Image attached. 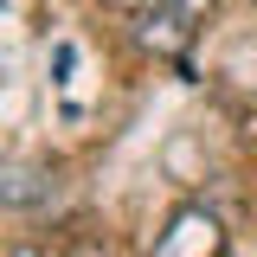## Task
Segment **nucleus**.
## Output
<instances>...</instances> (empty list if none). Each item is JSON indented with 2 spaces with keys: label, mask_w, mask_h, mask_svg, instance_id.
<instances>
[{
  "label": "nucleus",
  "mask_w": 257,
  "mask_h": 257,
  "mask_svg": "<svg viewBox=\"0 0 257 257\" xmlns=\"http://www.w3.org/2000/svg\"><path fill=\"white\" fill-rule=\"evenodd\" d=\"M135 39H142V45H155V52H174V45L187 39V20H180L174 7H161V13H142V20H135Z\"/></svg>",
  "instance_id": "obj_3"
},
{
  "label": "nucleus",
  "mask_w": 257,
  "mask_h": 257,
  "mask_svg": "<svg viewBox=\"0 0 257 257\" xmlns=\"http://www.w3.org/2000/svg\"><path fill=\"white\" fill-rule=\"evenodd\" d=\"M109 7H122V13H135V20H142V13H161L167 0H109Z\"/></svg>",
  "instance_id": "obj_4"
},
{
  "label": "nucleus",
  "mask_w": 257,
  "mask_h": 257,
  "mask_svg": "<svg viewBox=\"0 0 257 257\" xmlns=\"http://www.w3.org/2000/svg\"><path fill=\"white\" fill-rule=\"evenodd\" d=\"M7 257H45V251H32V244H20V251H7Z\"/></svg>",
  "instance_id": "obj_5"
},
{
  "label": "nucleus",
  "mask_w": 257,
  "mask_h": 257,
  "mask_svg": "<svg viewBox=\"0 0 257 257\" xmlns=\"http://www.w3.org/2000/svg\"><path fill=\"white\" fill-rule=\"evenodd\" d=\"M219 251H225V231L206 206H180L167 231L155 238V257H219Z\"/></svg>",
  "instance_id": "obj_1"
},
{
  "label": "nucleus",
  "mask_w": 257,
  "mask_h": 257,
  "mask_svg": "<svg viewBox=\"0 0 257 257\" xmlns=\"http://www.w3.org/2000/svg\"><path fill=\"white\" fill-rule=\"evenodd\" d=\"M52 193H58V180H52L45 161H13V167L0 174V199H7L13 212H32V206L52 199Z\"/></svg>",
  "instance_id": "obj_2"
},
{
  "label": "nucleus",
  "mask_w": 257,
  "mask_h": 257,
  "mask_svg": "<svg viewBox=\"0 0 257 257\" xmlns=\"http://www.w3.org/2000/svg\"><path fill=\"white\" fill-rule=\"evenodd\" d=\"M77 257H109V251H96V244H84V251H77Z\"/></svg>",
  "instance_id": "obj_6"
}]
</instances>
